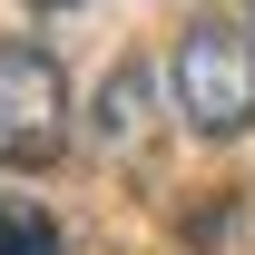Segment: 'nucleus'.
<instances>
[{
  "instance_id": "obj_3",
  "label": "nucleus",
  "mask_w": 255,
  "mask_h": 255,
  "mask_svg": "<svg viewBox=\"0 0 255 255\" xmlns=\"http://www.w3.org/2000/svg\"><path fill=\"white\" fill-rule=\"evenodd\" d=\"M89 128H98L108 157H137L147 128H157V79H147L137 59H118V69H108V89H98V108H89Z\"/></svg>"
},
{
  "instance_id": "obj_4",
  "label": "nucleus",
  "mask_w": 255,
  "mask_h": 255,
  "mask_svg": "<svg viewBox=\"0 0 255 255\" xmlns=\"http://www.w3.org/2000/svg\"><path fill=\"white\" fill-rule=\"evenodd\" d=\"M0 255H59V226L30 196H0Z\"/></svg>"
},
{
  "instance_id": "obj_5",
  "label": "nucleus",
  "mask_w": 255,
  "mask_h": 255,
  "mask_svg": "<svg viewBox=\"0 0 255 255\" xmlns=\"http://www.w3.org/2000/svg\"><path fill=\"white\" fill-rule=\"evenodd\" d=\"M39 10H59V0H39Z\"/></svg>"
},
{
  "instance_id": "obj_2",
  "label": "nucleus",
  "mask_w": 255,
  "mask_h": 255,
  "mask_svg": "<svg viewBox=\"0 0 255 255\" xmlns=\"http://www.w3.org/2000/svg\"><path fill=\"white\" fill-rule=\"evenodd\" d=\"M69 147V79L39 39H0V167H49Z\"/></svg>"
},
{
  "instance_id": "obj_1",
  "label": "nucleus",
  "mask_w": 255,
  "mask_h": 255,
  "mask_svg": "<svg viewBox=\"0 0 255 255\" xmlns=\"http://www.w3.org/2000/svg\"><path fill=\"white\" fill-rule=\"evenodd\" d=\"M167 89H177V118L196 137H246L255 128V30L236 20H196L167 59Z\"/></svg>"
}]
</instances>
